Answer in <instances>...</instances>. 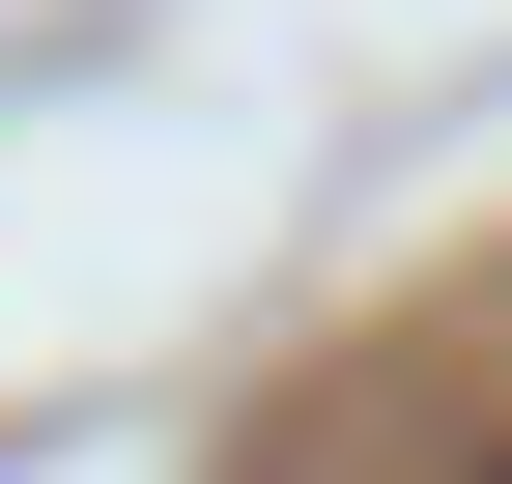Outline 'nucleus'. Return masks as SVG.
Here are the masks:
<instances>
[{
  "mask_svg": "<svg viewBox=\"0 0 512 484\" xmlns=\"http://www.w3.org/2000/svg\"><path fill=\"white\" fill-rule=\"evenodd\" d=\"M484 484H512V456H484Z\"/></svg>",
  "mask_w": 512,
  "mask_h": 484,
  "instance_id": "obj_1",
  "label": "nucleus"
}]
</instances>
